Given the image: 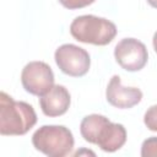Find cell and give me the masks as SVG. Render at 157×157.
Listing matches in <instances>:
<instances>
[{
	"label": "cell",
	"mask_w": 157,
	"mask_h": 157,
	"mask_svg": "<svg viewBox=\"0 0 157 157\" xmlns=\"http://www.w3.org/2000/svg\"><path fill=\"white\" fill-rule=\"evenodd\" d=\"M80 132L87 142L97 145L104 152H115L126 142L124 125L112 123L101 114L86 115L80 124Z\"/></svg>",
	"instance_id": "6da1fadb"
},
{
	"label": "cell",
	"mask_w": 157,
	"mask_h": 157,
	"mask_svg": "<svg viewBox=\"0 0 157 157\" xmlns=\"http://www.w3.org/2000/svg\"><path fill=\"white\" fill-rule=\"evenodd\" d=\"M37 123L33 107L22 101H15L5 92L0 93V134L20 136L28 132Z\"/></svg>",
	"instance_id": "7a4b0ae2"
},
{
	"label": "cell",
	"mask_w": 157,
	"mask_h": 157,
	"mask_svg": "<svg viewBox=\"0 0 157 157\" xmlns=\"http://www.w3.org/2000/svg\"><path fill=\"white\" fill-rule=\"evenodd\" d=\"M70 33L81 43L107 45L117 36V26L112 21L103 17L82 15L71 22Z\"/></svg>",
	"instance_id": "3957f363"
},
{
	"label": "cell",
	"mask_w": 157,
	"mask_h": 157,
	"mask_svg": "<svg viewBox=\"0 0 157 157\" xmlns=\"http://www.w3.org/2000/svg\"><path fill=\"white\" fill-rule=\"evenodd\" d=\"M36 150L49 157H65L74 148L72 132L64 125H43L32 135Z\"/></svg>",
	"instance_id": "277c9868"
},
{
	"label": "cell",
	"mask_w": 157,
	"mask_h": 157,
	"mask_svg": "<svg viewBox=\"0 0 157 157\" xmlns=\"http://www.w3.org/2000/svg\"><path fill=\"white\" fill-rule=\"evenodd\" d=\"M58 67L66 75L72 77H81L90 70V54L81 47L75 44H63L54 54Z\"/></svg>",
	"instance_id": "5b68a950"
},
{
	"label": "cell",
	"mask_w": 157,
	"mask_h": 157,
	"mask_svg": "<svg viewBox=\"0 0 157 157\" xmlns=\"http://www.w3.org/2000/svg\"><path fill=\"white\" fill-rule=\"evenodd\" d=\"M21 82L26 92L40 97L54 86V74L47 63L31 61L22 69Z\"/></svg>",
	"instance_id": "8992f818"
},
{
	"label": "cell",
	"mask_w": 157,
	"mask_h": 157,
	"mask_svg": "<svg viewBox=\"0 0 157 157\" xmlns=\"http://www.w3.org/2000/svg\"><path fill=\"white\" fill-rule=\"evenodd\" d=\"M117 63L126 71H139L145 67L148 59L146 45L135 38H124L114 48Z\"/></svg>",
	"instance_id": "52a82bcc"
},
{
	"label": "cell",
	"mask_w": 157,
	"mask_h": 157,
	"mask_svg": "<svg viewBox=\"0 0 157 157\" xmlns=\"http://www.w3.org/2000/svg\"><path fill=\"white\" fill-rule=\"evenodd\" d=\"M107 102L119 109H129L139 104L142 99V92L137 87H124L120 77L114 75L105 90Z\"/></svg>",
	"instance_id": "ba28073f"
},
{
	"label": "cell",
	"mask_w": 157,
	"mask_h": 157,
	"mask_svg": "<svg viewBox=\"0 0 157 157\" xmlns=\"http://www.w3.org/2000/svg\"><path fill=\"white\" fill-rule=\"evenodd\" d=\"M71 97L61 85H54L47 93L39 97V105L44 115L54 118L65 114L70 107Z\"/></svg>",
	"instance_id": "9c48e42d"
},
{
	"label": "cell",
	"mask_w": 157,
	"mask_h": 157,
	"mask_svg": "<svg viewBox=\"0 0 157 157\" xmlns=\"http://www.w3.org/2000/svg\"><path fill=\"white\" fill-rule=\"evenodd\" d=\"M141 156L151 157L157 156V136H151L146 139L141 145Z\"/></svg>",
	"instance_id": "30bf717a"
},
{
	"label": "cell",
	"mask_w": 157,
	"mask_h": 157,
	"mask_svg": "<svg viewBox=\"0 0 157 157\" xmlns=\"http://www.w3.org/2000/svg\"><path fill=\"white\" fill-rule=\"evenodd\" d=\"M144 123L151 131H157V104L151 105L145 115H144Z\"/></svg>",
	"instance_id": "8fae6325"
},
{
	"label": "cell",
	"mask_w": 157,
	"mask_h": 157,
	"mask_svg": "<svg viewBox=\"0 0 157 157\" xmlns=\"http://www.w3.org/2000/svg\"><path fill=\"white\" fill-rule=\"evenodd\" d=\"M96 0H59V2L69 9V10H76V9H82V7H86L91 4H93Z\"/></svg>",
	"instance_id": "7c38bea8"
},
{
	"label": "cell",
	"mask_w": 157,
	"mask_h": 157,
	"mask_svg": "<svg viewBox=\"0 0 157 157\" xmlns=\"http://www.w3.org/2000/svg\"><path fill=\"white\" fill-rule=\"evenodd\" d=\"M152 43H153V49H155V52L157 53V32L153 34V39H152Z\"/></svg>",
	"instance_id": "4fadbf2b"
},
{
	"label": "cell",
	"mask_w": 157,
	"mask_h": 157,
	"mask_svg": "<svg viewBox=\"0 0 157 157\" xmlns=\"http://www.w3.org/2000/svg\"><path fill=\"white\" fill-rule=\"evenodd\" d=\"M147 2L152 6V7H155V9H157V0H147Z\"/></svg>",
	"instance_id": "5bb4252c"
}]
</instances>
